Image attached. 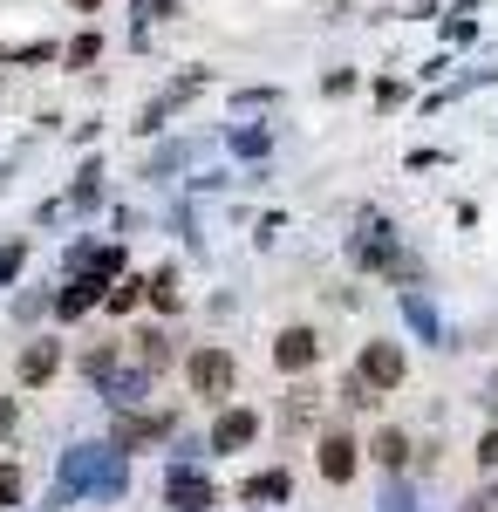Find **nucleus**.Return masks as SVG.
<instances>
[{
  "label": "nucleus",
  "instance_id": "obj_10",
  "mask_svg": "<svg viewBox=\"0 0 498 512\" xmlns=\"http://www.w3.org/2000/svg\"><path fill=\"white\" fill-rule=\"evenodd\" d=\"M151 376H157V369H144V362H137V369H110V376H103L110 410H137V403L151 396Z\"/></svg>",
  "mask_w": 498,
  "mask_h": 512
},
{
  "label": "nucleus",
  "instance_id": "obj_30",
  "mask_svg": "<svg viewBox=\"0 0 498 512\" xmlns=\"http://www.w3.org/2000/svg\"><path fill=\"white\" fill-rule=\"evenodd\" d=\"M485 403H492V410H498V376H492V390H485Z\"/></svg>",
  "mask_w": 498,
  "mask_h": 512
},
{
  "label": "nucleus",
  "instance_id": "obj_22",
  "mask_svg": "<svg viewBox=\"0 0 498 512\" xmlns=\"http://www.w3.org/2000/svg\"><path fill=\"white\" fill-rule=\"evenodd\" d=\"M267 130H232V151H239V158H267Z\"/></svg>",
  "mask_w": 498,
  "mask_h": 512
},
{
  "label": "nucleus",
  "instance_id": "obj_12",
  "mask_svg": "<svg viewBox=\"0 0 498 512\" xmlns=\"http://www.w3.org/2000/svg\"><path fill=\"white\" fill-rule=\"evenodd\" d=\"M260 437V417L253 410H219V424H212V451H246Z\"/></svg>",
  "mask_w": 498,
  "mask_h": 512
},
{
  "label": "nucleus",
  "instance_id": "obj_3",
  "mask_svg": "<svg viewBox=\"0 0 498 512\" xmlns=\"http://www.w3.org/2000/svg\"><path fill=\"white\" fill-rule=\"evenodd\" d=\"M355 260H362V267H383V274H396V280H417V267L396 253V226H376V219L355 239Z\"/></svg>",
  "mask_w": 498,
  "mask_h": 512
},
{
  "label": "nucleus",
  "instance_id": "obj_4",
  "mask_svg": "<svg viewBox=\"0 0 498 512\" xmlns=\"http://www.w3.org/2000/svg\"><path fill=\"white\" fill-rule=\"evenodd\" d=\"M110 294V274H96V267H82V274H69V287L55 294V321H82L96 301Z\"/></svg>",
  "mask_w": 498,
  "mask_h": 512
},
{
  "label": "nucleus",
  "instance_id": "obj_5",
  "mask_svg": "<svg viewBox=\"0 0 498 512\" xmlns=\"http://www.w3.org/2000/svg\"><path fill=\"white\" fill-rule=\"evenodd\" d=\"M171 431H178V424H171V410H157V417H137V410H116V424H110V437L123 444V451H144V444H164Z\"/></svg>",
  "mask_w": 498,
  "mask_h": 512
},
{
  "label": "nucleus",
  "instance_id": "obj_26",
  "mask_svg": "<svg viewBox=\"0 0 498 512\" xmlns=\"http://www.w3.org/2000/svg\"><path fill=\"white\" fill-rule=\"evenodd\" d=\"M287 417H294V424H307V417H314V390H294V396H287Z\"/></svg>",
  "mask_w": 498,
  "mask_h": 512
},
{
  "label": "nucleus",
  "instance_id": "obj_14",
  "mask_svg": "<svg viewBox=\"0 0 498 512\" xmlns=\"http://www.w3.org/2000/svg\"><path fill=\"white\" fill-rule=\"evenodd\" d=\"M369 458H376L383 472H403V458H410V437L396 431V424H383V431H376V444H369Z\"/></svg>",
  "mask_w": 498,
  "mask_h": 512
},
{
  "label": "nucleus",
  "instance_id": "obj_13",
  "mask_svg": "<svg viewBox=\"0 0 498 512\" xmlns=\"http://www.w3.org/2000/svg\"><path fill=\"white\" fill-rule=\"evenodd\" d=\"M287 492H294V478L280 472V465H273V472H253L246 485H239L246 506H287Z\"/></svg>",
  "mask_w": 498,
  "mask_h": 512
},
{
  "label": "nucleus",
  "instance_id": "obj_8",
  "mask_svg": "<svg viewBox=\"0 0 498 512\" xmlns=\"http://www.w3.org/2000/svg\"><path fill=\"white\" fill-rule=\"evenodd\" d=\"M192 390L212 396V403L232 390V355H226V349H198V355H192Z\"/></svg>",
  "mask_w": 498,
  "mask_h": 512
},
{
  "label": "nucleus",
  "instance_id": "obj_25",
  "mask_svg": "<svg viewBox=\"0 0 498 512\" xmlns=\"http://www.w3.org/2000/svg\"><path fill=\"white\" fill-rule=\"evenodd\" d=\"M171 7H178V0H137V35H144V28H151L157 14H171Z\"/></svg>",
  "mask_w": 498,
  "mask_h": 512
},
{
  "label": "nucleus",
  "instance_id": "obj_31",
  "mask_svg": "<svg viewBox=\"0 0 498 512\" xmlns=\"http://www.w3.org/2000/svg\"><path fill=\"white\" fill-rule=\"evenodd\" d=\"M69 7H82V14H89V7H103V0H69Z\"/></svg>",
  "mask_w": 498,
  "mask_h": 512
},
{
  "label": "nucleus",
  "instance_id": "obj_6",
  "mask_svg": "<svg viewBox=\"0 0 498 512\" xmlns=\"http://www.w3.org/2000/svg\"><path fill=\"white\" fill-rule=\"evenodd\" d=\"M314 465H321V478H328V485H348V478H355V465H362V444H355L348 431H321Z\"/></svg>",
  "mask_w": 498,
  "mask_h": 512
},
{
  "label": "nucleus",
  "instance_id": "obj_2",
  "mask_svg": "<svg viewBox=\"0 0 498 512\" xmlns=\"http://www.w3.org/2000/svg\"><path fill=\"white\" fill-rule=\"evenodd\" d=\"M164 506L171 512H212L219 492H212V478L198 472V465H171V472H164Z\"/></svg>",
  "mask_w": 498,
  "mask_h": 512
},
{
  "label": "nucleus",
  "instance_id": "obj_19",
  "mask_svg": "<svg viewBox=\"0 0 498 512\" xmlns=\"http://www.w3.org/2000/svg\"><path fill=\"white\" fill-rule=\"evenodd\" d=\"M342 403H348V410H376V383H369V376L355 369V376L342 383Z\"/></svg>",
  "mask_w": 498,
  "mask_h": 512
},
{
  "label": "nucleus",
  "instance_id": "obj_15",
  "mask_svg": "<svg viewBox=\"0 0 498 512\" xmlns=\"http://www.w3.org/2000/svg\"><path fill=\"white\" fill-rule=\"evenodd\" d=\"M171 335H164V328H144V335H137V362H144V369H171Z\"/></svg>",
  "mask_w": 498,
  "mask_h": 512
},
{
  "label": "nucleus",
  "instance_id": "obj_11",
  "mask_svg": "<svg viewBox=\"0 0 498 512\" xmlns=\"http://www.w3.org/2000/svg\"><path fill=\"white\" fill-rule=\"evenodd\" d=\"M355 369H362L376 390H396V383H403V349H396V342H369Z\"/></svg>",
  "mask_w": 498,
  "mask_h": 512
},
{
  "label": "nucleus",
  "instance_id": "obj_16",
  "mask_svg": "<svg viewBox=\"0 0 498 512\" xmlns=\"http://www.w3.org/2000/svg\"><path fill=\"white\" fill-rule=\"evenodd\" d=\"M403 315H410V328H417L423 342H444V321L430 315V301H423V294H403Z\"/></svg>",
  "mask_w": 498,
  "mask_h": 512
},
{
  "label": "nucleus",
  "instance_id": "obj_24",
  "mask_svg": "<svg viewBox=\"0 0 498 512\" xmlns=\"http://www.w3.org/2000/svg\"><path fill=\"white\" fill-rule=\"evenodd\" d=\"M21 492H28L21 472H14V465H0V506H21Z\"/></svg>",
  "mask_w": 498,
  "mask_h": 512
},
{
  "label": "nucleus",
  "instance_id": "obj_21",
  "mask_svg": "<svg viewBox=\"0 0 498 512\" xmlns=\"http://www.w3.org/2000/svg\"><path fill=\"white\" fill-rule=\"evenodd\" d=\"M110 369H116V342H103V349H89V355H82V376H89V383H103Z\"/></svg>",
  "mask_w": 498,
  "mask_h": 512
},
{
  "label": "nucleus",
  "instance_id": "obj_29",
  "mask_svg": "<svg viewBox=\"0 0 498 512\" xmlns=\"http://www.w3.org/2000/svg\"><path fill=\"white\" fill-rule=\"evenodd\" d=\"M14 431V403H7V396H0V437Z\"/></svg>",
  "mask_w": 498,
  "mask_h": 512
},
{
  "label": "nucleus",
  "instance_id": "obj_17",
  "mask_svg": "<svg viewBox=\"0 0 498 512\" xmlns=\"http://www.w3.org/2000/svg\"><path fill=\"white\" fill-rule=\"evenodd\" d=\"M144 294H151L144 280H123V274H116V280H110V294H103V301H110V315H130V308H137Z\"/></svg>",
  "mask_w": 498,
  "mask_h": 512
},
{
  "label": "nucleus",
  "instance_id": "obj_23",
  "mask_svg": "<svg viewBox=\"0 0 498 512\" xmlns=\"http://www.w3.org/2000/svg\"><path fill=\"white\" fill-rule=\"evenodd\" d=\"M21 260H28V246H21V239H14V246H0V287L21 274Z\"/></svg>",
  "mask_w": 498,
  "mask_h": 512
},
{
  "label": "nucleus",
  "instance_id": "obj_18",
  "mask_svg": "<svg viewBox=\"0 0 498 512\" xmlns=\"http://www.w3.org/2000/svg\"><path fill=\"white\" fill-rule=\"evenodd\" d=\"M96 55H103V35H96V28H82V35L62 48V62H69V69H89Z\"/></svg>",
  "mask_w": 498,
  "mask_h": 512
},
{
  "label": "nucleus",
  "instance_id": "obj_20",
  "mask_svg": "<svg viewBox=\"0 0 498 512\" xmlns=\"http://www.w3.org/2000/svg\"><path fill=\"white\" fill-rule=\"evenodd\" d=\"M144 287H151V308H164V315H171V308H178V280L164 274V267H157V274L144 280Z\"/></svg>",
  "mask_w": 498,
  "mask_h": 512
},
{
  "label": "nucleus",
  "instance_id": "obj_1",
  "mask_svg": "<svg viewBox=\"0 0 498 512\" xmlns=\"http://www.w3.org/2000/svg\"><path fill=\"white\" fill-rule=\"evenodd\" d=\"M123 444H76V451H62V472H55V499H82V492H96V499H123Z\"/></svg>",
  "mask_w": 498,
  "mask_h": 512
},
{
  "label": "nucleus",
  "instance_id": "obj_28",
  "mask_svg": "<svg viewBox=\"0 0 498 512\" xmlns=\"http://www.w3.org/2000/svg\"><path fill=\"white\" fill-rule=\"evenodd\" d=\"M383 512H417V506H410V492H403V485H389V492H383Z\"/></svg>",
  "mask_w": 498,
  "mask_h": 512
},
{
  "label": "nucleus",
  "instance_id": "obj_7",
  "mask_svg": "<svg viewBox=\"0 0 498 512\" xmlns=\"http://www.w3.org/2000/svg\"><path fill=\"white\" fill-rule=\"evenodd\" d=\"M273 362H280L287 376L314 369V362H321V335H314V328H280V342H273Z\"/></svg>",
  "mask_w": 498,
  "mask_h": 512
},
{
  "label": "nucleus",
  "instance_id": "obj_9",
  "mask_svg": "<svg viewBox=\"0 0 498 512\" xmlns=\"http://www.w3.org/2000/svg\"><path fill=\"white\" fill-rule=\"evenodd\" d=\"M55 369H62V342H55V335H41V342H28V349H21V362H14V376H21L28 390H41V383H48Z\"/></svg>",
  "mask_w": 498,
  "mask_h": 512
},
{
  "label": "nucleus",
  "instance_id": "obj_27",
  "mask_svg": "<svg viewBox=\"0 0 498 512\" xmlns=\"http://www.w3.org/2000/svg\"><path fill=\"white\" fill-rule=\"evenodd\" d=\"M478 465H485V472H498V431L478 437Z\"/></svg>",
  "mask_w": 498,
  "mask_h": 512
}]
</instances>
